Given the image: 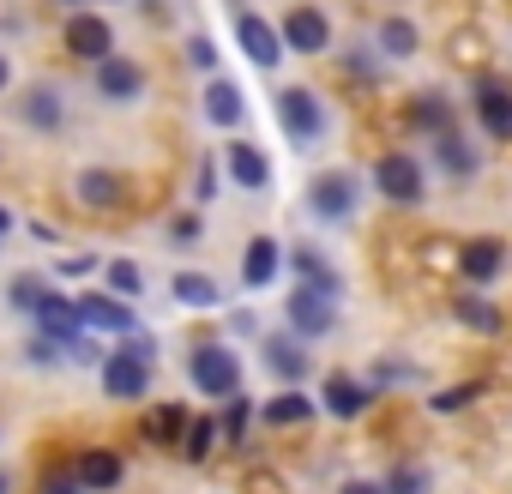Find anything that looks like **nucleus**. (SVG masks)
Segmentation results:
<instances>
[{
    "mask_svg": "<svg viewBox=\"0 0 512 494\" xmlns=\"http://www.w3.org/2000/svg\"><path fill=\"white\" fill-rule=\"evenodd\" d=\"M151 374H157V338H151V332L121 338V344L103 356V368H97V380H103V392H109L115 404H145Z\"/></svg>",
    "mask_w": 512,
    "mask_h": 494,
    "instance_id": "obj_1",
    "label": "nucleus"
},
{
    "mask_svg": "<svg viewBox=\"0 0 512 494\" xmlns=\"http://www.w3.org/2000/svg\"><path fill=\"white\" fill-rule=\"evenodd\" d=\"M272 109H278V133H284L296 151H308V145H320V139L332 133V109H326V97H320L314 85H284Z\"/></svg>",
    "mask_w": 512,
    "mask_h": 494,
    "instance_id": "obj_2",
    "label": "nucleus"
},
{
    "mask_svg": "<svg viewBox=\"0 0 512 494\" xmlns=\"http://www.w3.org/2000/svg\"><path fill=\"white\" fill-rule=\"evenodd\" d=\"M187 386L199 392V398H235L241 392V356H235V344H223V338H205V344H193L187 350Z\"/></svg>",
    "mask_w": 512,
    "mask_h": 494,
    "instance_id": "obj_3",
    "label": "nucleus"
},
{
    "mask_svg": "<svg viewBox=\"0 0 512 494\" xmlns=\"http://www.w3.org/2000/svg\"><path fill=\"white\" fill-rule=\"evenodd\" d=\"M374 187H380L386 205L416 211V205L428 199V163L410 157V151H380V157H374Z\"/></svg>",
    "mask_w": 512,
    "mask_h": 494,
    "instance_id": "obj_4",
    "label": "nucleus"
},
{
    "mask_svg": "<svg viewBox=\"0 0 512 494\" xmlns=\"http://www.w3.org/2000/svg\"><path fill=\"white\" fill-rule=\"evenodd\" d=\"M308 211L320 223H350L362 211V175L356 169H320L308 181Z\"/></svg>",
    "mask_w": 512,
    "mask_h": 494,
    "instance_id": "obj_5",
    "label": "nucleus"
},
{
    "mask_svg": "<svg viewBox=\"0 0 512 494\" xmlns=\"http://www.w3.org/2000/svg\"><path fill=\"white\" fill-rule=\"evenodd\" d=\"M229 31H235V43H241V55H247V67H253V73H278L284 43H278V25H272V19H260V13L247 7V0H235Z\"/></svg>",
    "mask_w": 512,
    "mask_h": 494,
    "instance_id": "obj_6",
    "label": "nucleus"
},
{
    "mask_svg": "<svg viewBox=\"0 0 512 494\" xmlns=\"http://www.w3.org/2000/svg\"><path fill=\"white\" fill-rule=\"evenodd\" d=\"M61 49H67L73 61L97 67V61L115 55V25H109L97 7H79V13H67V25H61Z\"/></svg>",
    "mask_w": 512,
    "mask_h": 494,
    "instance_id": "obj_7",
    "label": "nucleus"
},
{
    "mask_svg": "<svg viewBox=\"0 0 512 494\" xmlns=\"http://www.w3.org/2000/svg\"><path fill=\"white\" fill-rule=\"evenodd\" d=\"M284 326H290L302 344H320V338H332V332H338V302H332V296H320V290H308V284H290Z\"/></svg>",
    "mask_w": 512,
    "mask_h": 494,
    "instance_id": "obj_8",
    "label": "nucleus"
},
{
    "mask_svg": "<svg viewBox=\"0 0 512 494\" xmlns=\"http://www.w3.org/2000/svg\"><path fill=\"white\" fill-rule=\"evenodd\" d=\"M278 43H284V55H308V61H314V55L332 49V19L302 0V7H290V13L278 19Z\"/></svg>",
    "mask_w": 512,
    "mask_h": 494,
    "instance_id": "obj_9",
    "label": "nucleus"
},
{
    "mask_svg": "<svg viewBox=\"0 0 512 494\" xmlns=\"http://www.w3.org/2000/svg\"><path fill=\"white\" fill-rule=\"evenodd\" d=\"M470 109H476V127L488 139H512V85L500 73H476L470 79Z\"/></svg>",
    "mask_w": 512,
    "mask_h": 494,
    "instance_id": "obj_10",
    "label": "nucleus"
},
{
    "mask_svg": "<svg viewBox=\"0 0 512 494\" xmlns=\"http://www.w3.org/2000/svg\"><path fill=\"white\" fill-rule=\"evenodd\" d=\"M73 302H79V326L85 332H109V338H133L139 332V308L121 302V296H109V290H85Z\"/></svg>",
    "mask_w": 512,
    "mask_h": 494,
    "instance_id": "obj_11",
    "label": "nucleus"
},
{
    "mask_svg": "<svg viewBox=\"0 0 512 494\" xmlns=\"http://www.w3.org/2000/svg\"><path fill=\"white\" fill-rule=\"evenodd\" d=\"M260 362L278 374V386H302L308 374H314V356H308V344L284 326V332H266L260 338Z\"/></svg>",
    "mask_w": 512,
    "mask_h": 494,
    "instance_id": "obj_12",
    "label": "nucleus"
},
{
    "mask_svg": "<svg viewBox=\"0 0 512 494\" xmlns=\"http://www.w3.org/2000/svg\"><path fill=\"white\" fill-rule=\"evenodd\" d=\"M506 266H512V254H506V241H500V235H476V241L458 247V278H464L470 290H488Z\"/></svg>",
    "mask_w": 512,
    "mask_h": 494,
    "instance_id": "obj_13",
    "label": "nucleus"
},
{
    "mask_svg": "<svg viewBox=\"0 0 512 494\" xmlns=\"http://www.w3.org/2000/svg\"><path fill=\"white\" fill-rule=\"evenodd\" d=\"M374 398H380V392H374L368 380H356V374H344V368H332L314 404H320L326 416H338V422H356V416H368V404H374Z\"/></svg>",
    "mask_w": 512,
    "mask_h": 494,
    "instance_id": "obj_14",
    "label": "nucleus"
},
{
    "mask_svg": "<svg viewBox=\"0 0 512 494\" xmlns=\"http://www.w3.org/2000/svg\"><path fill=\"white\" fill-rule=\"evenodd\" d=\"M91 79H97V97H103V103H139L145 85H151V79H145V61H127V55L97 61Z\"/></svg>",
    "mask_w": 512,
    "mask_h": 494,
    "instance_id": "obj_15",
    "label": "nucleus"
},
{
    "mask_svg": "<svg viewBox=\"0 0 512 494\" xmlns=\"http://www.w3.org/2000/svg\"><path fill=\"white\" fill-rule=\"evenodd\" d=\"M290 272H296V284H308V290H320V296H332V302H344V272L320 254L314 241H290Z\"/></svg>",
    "mask_w": 512,
    "mask_h": 494,
    "instance_id": "obj_16",
    "label": "nucleus"
},
{
    "mask_svg": "<svg viewBox=\"0 0 512 494\" xmlns=\"http://www.w3.org/2000/svg\"><path fill=\"white\" fill-rule=\"evenodd\" d=\"M217 163H223V175H229L241 193H266V187H272V157H266L260 145H247V139H229Z\"/></svg>",
    "mask_w": 512,
    "mask_h": 494,
    "instance_id": "obj_17",
    "label": "nucleus"
},
{
    "mask_svg": "<svg viewBox=\"0 0 512 494\" xmlns=\"http://www.w3.org/2000/svg\"><path fill=\"white\" fill-rule=\"evenodd\" d=\"M13 115H19L25 127H37V133H61V121H67V97H61L49 79H37V85H25V91L13 97Z\"/></svg>",
    "mask_w": 512,
    "mask_h": 494,
    "instance_id": "obj_18",
    "label": "nucleus"
},
{
    "mask_svg": "<svg viewBox=\"0 0 512 494\" xmlns=\"http://www.w3.org/2000/svg\"><path fill=\"white\" fill-rule=\"evenodd\" d=\"M199 115L211 121V127H223V133H241L247 127V91L235 85V79H205V97H199Z\"/></svg>",
    "mask_w": 512,
    "mask_h": 494,
    "instance_id": "obj_19",
    "label": "nucleus"
},
{
    "mask_svg": "<svg viewBox=\"0 0 512 494\" xmlns=\"http://www.w3.org/2000/svg\"><path fill=\"white\" fill-rule=\"evenodd\" d=\"M428 145H434L440 175H452V181H470V175L482 169V151H476V139H470L464 127H446V133H434Z\"/></svg>",
    "mask_w": 512,
    "mask_h": 494,
    "instance_id": "obj_20",
    "label": "nucleus"
},
{
    "mask_svg": "<svg viewBox=\"0 0 512 494\" xmlns=\"http://www.w3.org/2000/svg\"><path fill=\"white\" fill-rule=\"evenodd\" d=\"M73 476L85 482V494H109V488L127 482V464H121L115 446H85V452L73 458Z\"/></svg>",
    "mask_w": 512,
    "mask_h": 494,
    "instance_id": "obj_21",
    "label": "nucleus"
},
{
    "mask_svg": "<svg viewBox=\"0 0 512 494\" xmlns=\"http://www.w3.org/2000/svg\"><path fill=\"white\" fill-rule=\"evenodd\" d=\"M73 199H79L85 211H121V205H127V181H121L115 169H79V175H73Z\"/></svg>",
    "mask_w": 512,
    "mask_h": 494,
    "instance_id": "obj_22",
    "label": "nucleus"
},
{
    "mask_svg": "<svg viewBox=\"0 0 512 494\" xmlns=\"http://www.w3.org/2000/svg\"><path fill=\"white\" fill-rule=\"evenodd\" d=\"M31 320H37V332H43L49 344H61V350H67L73 338H85V326H79V302H73V296H61V290H49V296H43V308H37Z\"/></svg>",
    "mask_w": 512,
    "mask_h": 494,
    "instance_id": "obj_23",
    "label": "nucleus"
},
{
    "mask_svg": "<svg viewBox=\"0 0 512 494\" xmlns=\"http://www.w3.org/2000/svg\"><path fill=\"white\" fill-rule=\"evenodd\" d=\"M187 422H193V410H187V404H151V410H145V422H139V434H145V446H157V452H181Z\"/></svg>",
    "mask_w": 512,
    "mask_h": 494,
    "instance_id": "obj_24",
    "label": "nucleus"
},
{
    "mask_svg": "<svg viewBox=\"0 0 512 494\" xmlns=\"http://www.w3.org/2000/svg\"><path fill=\"white\" fill-rule=\"evenodd\" d=\"M278 272H284L278 235H253L247 254H241V284H247V290H266V284H278Z\"/></svg>",
    "mask_w": 512,
    "mask_h": 494,
    "instance_id": "obj_25",
    "label": "nucleus"
},
{
    "mask_svg": "<svg viewBox=\"0 0 512 494\" xmlns=\"http://www.w3.org/2000/svg\"><path fill=\"white\" fill-rule=\"evenodd\" d=\"M314 410H320V404H314L302 386H278V392L260 404V422H266V428H308Z\"/></svg>",
    "mask_w": 512,
    "mask_h": 494,
    "instance_id": "obj_26",
    "label": "nucleus"
},
{
    "mask_svg": "<svg viewBox=\"0 0 512 494\" xmlns=\"http://www.w3.org/2000/svg\"><path fill=\"white\" fill-rule=\"evenodd\" d=\"M374 49H380V61H410V55L422 49L416 19H410V13H386V19L374 25Z\"/></svg>",
    "mask_w": 512,
    "mask_h": 494,
    "instance_id": "obj_27",
    "label": "nucleus"
},
{
    "mask_svg": "<svg viewBox=\"0 0 512 494\" xmlns=\"http://www.w3.org/2000/svg\"><path fill=\"white\" fill-rule=\"evenodd\" d=\"M404 121L416 127V133H446V127H458V109H452V97L446 91H416L410 97V109H404Z\"/></svg>",
    "mask_w": 512,
    "mask_h": 494,
    "instance_id": "obj_28",
    "label": "nucleus"
},
{
    "mask_svg": "<svg viewBox=\"0 0 512 494\" xmlns=\"http://www.w3.org/2000/svg\"><path fill=\"white\" fill-rule=\"evenodd\" d=\"M452 314H458L464 332H482V338H500V332H506V314H500L482 290H464V296L452 302Z\"/></svg>",
    "mask_w": 512,
    "mask_h": 494,
    "instance_id": "obj_29",
    "label": "nucleus"
},
{
    "mask_svg": "<svg viewBox=\"0 0 512 494\" xmlns=\"http://www.w3.org/2000/svg\"><path fill=\"white\" fill-rule=\"evenodd\" d=\"M260 422V404L247 398V386L235 392V398H223V416H217V428H223V446H235V452H247V428Z\"/></svg>",
    "mask_w": 512,
    "mask_h": 494,
    "instance_id": "obj_30",
    "label": "nucleus"
},
{
    "mask_svg": "<svg viewBox=\"0 0 512 494\" xmlns=\"http://www.w3.org/2000/svg\"><path fill=\"white\" fill-rule=\"evenodd\" d=\"M217 446H223L217 416H193V422H187V434H181V458H187V464H211V458H217Z\"/></svg>",
    "mask_w": 512,
    "mask_h": 494,
    "instance_id": "obj_31",
    "label": "nucleus"
},
{
    "mask_svg": "<svg viewBox=\"0 0 512 494\" xmlns=\"http://www.w3.org/2000/svg\"><path fill=\"white\" fill-rule=\"evenodd\" d=\"M169 296L181 302V308H217L223 302V290H217V278H205V272H175V284H169Z\"/></svg>",
    "mask_w": 512,
    "mask_h": 494,
    "instance_id": "obj_32",
    "label": "nucleus"
},
{
    "mask_svg": "<svg viewBox=\"0 0 512 494\" xmlns=\"http://www.w3.org/2000/svg\"><path fill=\"white\" fill-rule=\"evenodd\" d=\"M338 67H344V79H350V85H380V79H386V61H380V49H362V43L338 49Z\"/></svg>",
    "mask_w": 512,
    "mask_h": 494,
    "instance_id": "obj_33",
    "label": "nucleus"
},
{
    "mask_svg": "<svg viewBox=\"0 0 512 494\" xmlns=\"http://www.w3.org/2000/svg\"><path fill=\"white\" fill-rule=\"evenodd\" d=\"M434 488V470L416 464V458H398L386 476H380V494H428Z\"/></svg>",
    "mask_w": 512,
    "mask_h": 494,
    "instance_id": "obj_34",
    "label": "nucleus"
},
{
    "mask_svg": "<svg viewBox=\"0 0 512 494\" xmlns=\"http://www.w3.org/2000/svg\"><path fill=\"white\" fill-rule=\"evenodd\" d=\"M43 296H49V278H43V272H19V278L7 284V308H13V314H37Z\"/></svg>",
    "mask_w": 512,
    "mask_h": 494,
    "instance_id": "obj_35",
    "label": "nucleus"
},
{
    "mask_svg": "<svg viewBox=\"0 0 512 494\" xmlns=\"http://www.w3.org/2000/svg\"><path fill=\"white\" fill-rule=\"evenodd\" d=\"M103 278H109V296H121V302H139L145 296V266H133V260H109Z\"/></svg>",
    "mask_w": 512,
    "mask_h": 494,
    "instance_id": "obj_36",
    "label": "nucleus"
},
{
    "mask_svg": "<svg viewBox=\"0 0 512 494\" xmlns=\"http://www.w3.org/2000/svg\"><path fill=\"white\" fill-rule=\"evenodd\" d=\"M470 398H482V380H464V386H446V392H434V398H428V410H434V416H458Z\"/></svg>",
    "mask_w": 512,
    "mask_h": 494,
    "instance_id": "obj_37",
    "label": "nucleus"
},
{
    "mask_svg": "<svg viewBox=\"0 0 512 494\" xmlns=\"http://www.w3.org/2000/svg\"><path fill=\"white\" fill-rule=\"evenodd\" d=\"M410 380H422V368H416V362H386V356H380L374 374H368L374 392H380V386H410Z\"/></svg>",
    "mask_w": 512,
    "mask_h": 494,
    "instance_id": "obj_38",
    "label": "nucleus"
},
{
    "mask_svg": "<svg viewBox=\"0 0 512 494\" xmlns=\"http://www.w3.org/2000/svg\"><path fill=\"white\" fill-rule=\"evenodd\" d=\"M37 494H85V482L73 476V464H49L37 476Z\"/></svg>",
    "mask_w": 512,
    "mask_h": 494,
    "instance_id": "obj_39",
    "label": "nucleus"
},
{
    "mask_svg": "<svg viewBox=\"0 0 512 494\" xmlns=\"http://www.w3.org/2000/svg\"><path fill=\"white\" fill-rule=\"evenodd\" d=\"M187 67L205 73V79H217V43L211 37H187Z\"/></svg>",
    "mask_w": 512,
    "mask_h": 494,
    "instance_id": "obj_40",
    "label": "nucleus"
},
{
    "mask_svg": "<svg viewBox=\"0 0 512 494\" xmlns=\"http://www.w3.org/2000/svg\"><path fill=\"white\" fill-rule=\"evenodd\" d=\"M61 356H67V362H79V368H103V356H109V350H103V344H97V338L85 332V338H73V344H67Z\"/></svg>",
    "mask_w": 512,
    "mask_h": 494,
    "instance_id": "obj_41",
    "label": "nucleus"
},
{
    "mask_svg": "<svg viewBox=\"0 0 512 494\" xmlns=\"http://www.w3.org/2000/svg\"><path fill=\"white\" fill-rule=\"evenodd\" d=\"M199 235H205V217H199V211H181V217L169 223V241H175V247H193Z\"/></svg>",
    "mask_w": 512,
    "mask_h": 494,
    "instance_id": "obj_42",
    "label": "nucleus"
},
{
    "mask_svg": "<svg viewBox=\"0 0 512 494\" xmlns=\"http://www.w3.org/2000/svg\"><path fill=\"white\" fill-rule=\"evenodd\" d=\"M241 494H290V488H284L278 470H247V476H241Z\"/></svg>",
    "mask_w": 512,
    "mask_h": 494,
    "instance_id": "obj_43",
    "label": "nucleus"
},
{
    "mask_svg": "<svg viewBox=\"0 0 512 494\" xmlns=\"http://www.w3.org/2000/svg\"><path fill=\"white\" fill-rule=\"evenodd\" d=\"M25 362H31V368H55V362H67V356H61V344H49V338L37 332V338L25 344Z\"/></svg>",
    "mask_w": 512,
    "mask_h": 494,
    "instance_id": "obj_44",
    "label": "nucleus"
},
{
    "mask_svg": "<svg viewBox=\"0 0 512 494\" xmlns=\"http://www.w3.org/2000/svg\"><path fill=\"white\" fill-rule=\"evenodd\" d=\"M229 332H235V338H260V320H253L247 308H235V314H229Z\"/></svg>",
    "mask_w": 512,
    "mask_h": 494,
    "instance_id": "obj_45",
    "label": "nucleus"
},
{
    "mask_svg": "<svg viewBox=\"0 0 512 494\" xmlns=\"http://www.w3.org/2000/svg\"><path fill=\"white\" fill-rule=\"evenodd\" d=\"M211 193H217V157H205V163H199V205H205Z\"/></svg>",
    "mask_w": 512,
    "mask_h": 494,
    "instance_id": "obj_46",
    "label": "nucleus"
},
{
    "mask_svg": "<svg viewBox=\"0 0 512 494\" xmlns=\"http://www.w3.org/2000/svg\"><path fill=\"white\" fill-rule=\"evenodd\" d=\"M61 272H67V278H91L97 260H91V254H73V260H61Z\"/></svg>",
    "mask_w": 512,
    "mask_h": 494,
    "instance_id": "obj_47",
    "label": "nucleus"
},
{
    "mask_svg": "<svg viewBox=\"0 0 512 494\" xmlns=\"http://www.w3.org/2000/svg\"><path fill=\"white\" fill-rule=\"evenodd\" d=\"M338 494H380V482L374 476H350V482H338Z\"/></svg>",
    "mask_w": 512,
    "mask_h": 494,
    "instance_id": "obj_48",
    "label": "nucleus"
},
{
    "mask_svg": "<svg viewBox=\"0 0 512 494\" xmlns=\"http://www.w3.org/2000/svg\"><path fill=\"white\" fill-rule=\"evenodd\" d=\"M7 235H13V211H7V205H0V241H7Z\"/></svg>",
    "mask_w": 512,
    "mask_h": 494,
    "instance_id": "obj_49",
    "label": "nucleus"
},
{
    "mask_svg": "<svg viewBox=\"0 0 512 494\" xmlns=\"http://www.w3.org/2000/svg\"><path fill=\"white\" fill-rule=\"evenodd\" d=\"M7 85H13V61H7V55H0V91H7Z\"/></svg>",
    "mask_w": 512,
    "mask_h": 494,
    "instance_id": "obj_50",
    "label": "nucleus"
},
{
    "mask_svg": "<svg viewBox=\"0 0 512 494\" xmlns=\"http://www.w3.org/2000/svg\"><path fill=\"white\" fill-rule=\"evenodd\" d=\"M55 7H67V13H79V7H97V0H55Z\"/></svg>",
    "mask_w": 512,
    "mask_h": 494,
    "instance_id": "obj_51",
    "label": "nucleus"
},
{
    "mask_svg": "<svg viewBox=\"0 0 512 494\" xmlns=\"http://www.w3.org/2000/svg\"><path fill=\"white\" fill-rule=\"evenodd\" d=\"M0 494H13V476H7V470H0Z\"/></svg>",
    "mask_w": 512,
    "mask_h": 494,
    "instance_id": "obj_52",
    "label": "nucleus"
}]
</instances>
